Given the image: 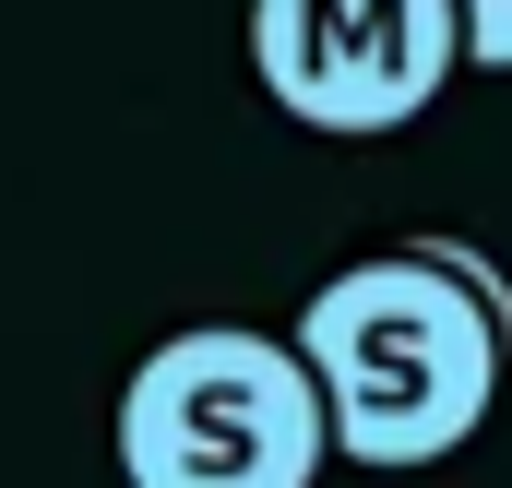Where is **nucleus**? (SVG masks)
Here are the masks:
<instances>
[{
	"label": "nucleus",
	"mask_w": 512,
	"mask_h": 488,
	"mask_svg": "<svg viewBox=\"0 0 512 488\" xmlns=\"http://www.w3.org/2000/svg\"><path fill=\"white\" fill-rule=\"evenodd\" d=\"M334 453L322 381L286 334L191 322L120 381V477L131 488H310Z\"/></svg>",
	"instance_id": "nucleus-2"
},
{
	"label": "nucleus",
	"mask_w": 512,
	"mask_h": 488,
	"mask_svg": "<svg viewBox=\"0 0 512 488\" xmlns=\"http://www.w3.org/2000/svg\"><path fill=\"white\" fill-rule=\"evenodd\" d=\"M453 24H465V60L477 72H512V0H453Z\"/></svg>",
	"instance_id": "nucleus-4"
},
{
	"label": "nucleus",
	"mask_w": 512,
	"mask_h": 488,
	"mask_svg": "<svg viewBox=\"0 0 512 488\" xmlns=\"http://www.w3.org/2000/svg\"><path fill=\"white\" fill-rule=\"evenodd\" d=\"M286 346L322 381L334 453L370 477H417L489 429L501 369H512V298L477 250L429 239V250H382V262L322 274L298 298Z\"/></svg>",
	"instance_id": "nucleus-1"
},
{
	"label": "nucleus",
	"mask_w": 512,
	"mask_h": 488,
	"mask_svg": "<svg viewBox=\"0 0 512 488\" xmlns=\"http://www.w3.org/2000/svg\"><path fill=\"white\" fill-rule=\"evenodd\" d=\"M251 72L298 131H405L465 72L453 0H251Z\"/></svg>",
	"instance_id": "nucleus-3"
}]
</instances>
